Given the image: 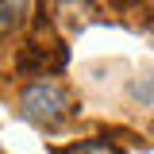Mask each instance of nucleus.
<instances>
[{
	"label": "nucleus",
	"mask_w": 154,
	"mask_h": 154,
	"mask_svg": "<svg viewBox=\"0 0 154 154\" xmlns=\"http://www.w3.org/2000/svg\"><path fill=\"white\" fill-rule=\"evenodd\" d=\"M19 108H23V116H27L31 123H38V127H58V123L69 116V96L62 93V85H54V81H35V85L23 89Z\"/></svg>",
	"instance_id": "1"
},
{
	"label": "nucleus",
	"mask_w": 154,
	"mask_h": 154,
	"mask_svg": "<svg viewBox=\"0 0 154 154\" xmlns=\"http://www.w3.org/2000/svg\"><path fill=\"white\" fill-rule=\"evenodd\" d=\"M62 66H66V46L50 54L46 46L27 42V46H23V54L16 58V69H19V73H46V69H62Z\"/></svg>",
	"instance_id": "2"
},
{
	"label": "nucleus",
	"mask_w": 154,
	"mask_h": 154,
	"mask_svg": "<svg viewBox=\"0 0 154 154\" xmlns=\"http://www.w3.org/2000/svg\"><path fill=\"white\" fill-rule=\"evenodd\" d=\"M54 154H119V150L108 146L104 139H85V143H73L69 150H54Z\"/></svg>",
	"instance_id": "3"
},
{
	"label": "nucleus",
	"mask_w": 154,
	"mask_h": 154,
	"mask_svg": "<svg viewBox=\"0 0 154 154\" xmlns=\"http://www.w3.org/2000/svg\"><path fill=\"white\" fill-rule=\"evenodd\" d=\"M19 19H23V4H0V31L16 27Z\"/></svg>",
	"instance_id": "4"
},
{
	"label": "nucleus",
	"mask_w": 154,
	"mask_h": 154,
	"mask_svg": "<svg viewBox=\"0 0 154 154\" xmlns=\"http://www.w3.org/2000/svg\"><path fill=\"white\" fill-rule=\"evenodd\" d=\"M131 96H135V100H143V104H154V77L135 81V85H131Z\"/></svg>",
	"instance_id": "5"
}]
</instances>
